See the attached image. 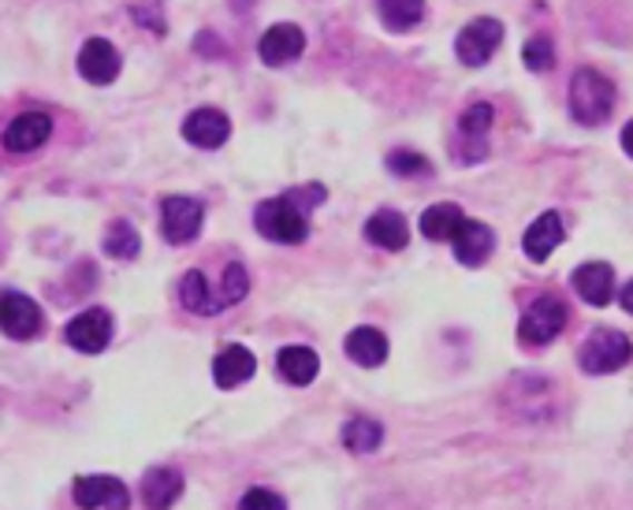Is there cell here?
Masks as SVG:
<instances>
[{
  "label": "cell",
  "mask_w": 633,
  "mask_h": 510,
  "mask_svg": "<svg viewBox=\"0 0 633 510\" xmlns=\"http://www.w3.org/2000/svg\"><path fill=\"white\" fill-rule=\"evenodd\" d=\"M0 332L8 339H19V343L38 339L46 332V313H41V306L34 299H27V294L4 291L0 294Z\"/></svg>",
  "instance_id": "8992f818"
},
{
  "label": "cell",
  "mask_w": 633,
  "mask_h": 510,
  "mask_svg": "<svg viewBox=\"0 0 633 510\" xmlns=\"http://www.w3.org/2000/svg\"><path fill=\"white\" fill-rule=\"evenodd\" d=\"M463 209L455 201H439V206H428L422 212V236L433 239V242H451V236L463 224Z\"/></svg>",
  "instance_id": "603a6c76"
},
{
  "label": "cell",
  "mask_w": 633,
  "mask_h": 510,
  "mask_svg": "<svg viewBox=\"0 0 633 510\" xmlns=\"http://www.w3.org/2000/svg\"><path fill=\"white\" fill-rule=\"evenodd\" d=\"M619 306H622V310H626V313H633V280L619 291Z\"/></svg>",
  "instance_id": "1f68e13d"
},
{
  "label": "cell",
  "mask_w": 633,
  "mask_h": 510,
  "mask_svg": "<svg viewBox=\"0 0 633 510\" xmlns=\"http://www.w3.org/2000/svg\"><path fill=\"white\" fill-rule=\"evenodd\" d=\"M52 120L46 112H19L12 123L4 127V150L8 153H34L49 142Z\"/></svg>",
  "instance_id": "7c38bea8"
},
{
  "label": "cell",
  "mask_w": 633,
  "mask_h": 510,
  "mask_svg": "<svg viewBox=\"0 0 633 510\" xmlns=\"http://www.w3.org/2000/svg\"><path fill=\"white\" fill-rule=\"evenodd\" d=\"M239 507L243 510H284L287 499L276 496V492H268V488H250V492L239 499Z\"/></svg>",
  "instance_id": "4dcf8cb0"
},
{
  "label": "cell",
  "mask_w": 633,
  "mask_h": 510,
  "mask_svg": "<svg viewBox=\"0 0 633 510\" xmlns=\"http://www.w3.org/2000/svg\"><path fill=\"white\" fill-rule=\"evenodd\" d=\"M184 138L198 150H220L231 138V120L220 109H195L184 120Z\"/></svg>",
  "instance_id": "4fadbf2b"
},
{
  "label": "cell",
  "mask_w": 633,
  "mask_h": 510,
  "mask_svg": "<svg viewBox=\"0 0 633 510\" xmlns=\"http://www.w3.org/2000/svg\"><path fill=\"white\" fill-rule=\"evenodd\" d=\"M217 291H220L224 310H228V306H235V302H243L246 291H250V276H246V264H239V261H228V264H224Z\"/></svg>",
  "instance_id": "4316f807"
},
{
  "label": "cell",
  "mask_w": 633,
  "mask_h": 510,
  "mask_svg": "<svg viewBox=\"0 0 633 510\" xmlns=\"http://www.w3.org/2000/svg\"><path fill=\"white\" fill-rule=\"evenodd\" d=\"M254 373H257V358L239 343L224 347L217 354V361H212V380H217V388H224V391L246 384Z\"/></svg>",
  "instance_id": "e0dca14e"
},
{
  "label": "cell",
  "mask_w": 633,
  "mask_h": 510,
  "mask_svg": "<svg viewBox=\"0 0 633 510\" xmlns=\"http://www.w3.org/2000/svg\"><path fill=\"white\" fill-rule=\"evenodd\" d=\"M75 503L86 507V510H127L131 507V492L120 477H109V473H90V477H79L71 488Z\"/></svg>",
  "instance_id": "9c48e42d"
},
{
  "label": "cell",
  "mask_w": 633,
  "mask_h": 510,
  "mask_svg": "<svg viewBox=\"0 0 633 510\" xmlns=\"http://www.w3.org/2000/svg\"><path fill=\"white\" fill-rule=\"evenodd\" d=\"M633 358V343L626 332H619V328H593L582 347H577V366H582V373L589 377H607V373H619V369H626Z\"/></svg>",
  "instance_id": "7a4b0ae2"
},
{
  "label": "cell",
  "mask_w": 633,
  "mask_h": 510,
  "mask_svg": "<svg viewBox=\"0 0 633 510\" xmlns=\"http://www.w3.org/2000/svg\"><path fill=\"white\" fill-rule=\"evenodd\" d=\"M105 253L116 261H135L138 253H142V239H138L135 224H127V220H112L109 231H105Z\"/></svg>",
  "instance_id": "484cf974"
},
{
  "label": "cell",
  "mask_w": 633,
  "mask_h": 510,
  "mask_svg": "<svg viewBox=\"0 0 633 510\" xmlns=\"http://www.w3.org/2000/svg\"><path fill=\"white\" fill-rule=\"evenodd\" d=\"M343 443L354 454H373L384 443V424L373 418H354L343 424Z\"/></svg>",
  "instance_id": "d4e9b609"
},
{
  "label": "cell",
  "mask_w": 633,
  "mask_h": 510,
  "mask_svg": "<svg viewBox=\"0 0 633 510\" xmlns=\"http://www.w3.org/2000/svg\"><path fill=\"white\" fill-rule=\"evenodd\" d=\"M179 294H184L187 310L198 313V317H212V313L224 310L220 291H212V283L206 280V272H201V269H190L184 276V283H179Z\"/></svg>",
  "instance_id": "44dd1931"
},
{
  "label": "cell",
  "mask_w": 633,
  "mask_h": 510,
  "mask_svg": "<svg viewBox=\"0 0 633 510\" xmlns=\"http://www.w3.org/2000/svg\"><path fill=\"white\" fill-rule=\"evenodd\" d=\"M622 150H626L630 157H633V120L622 127Z\"/></svg>",
  "instance_id": "d6a6232c"
},
{
  "label": "cell",
  "mask_w": 633,
  "mask_h": 510,
  "mask_svg": "<svg viewBox=\"0 0 633 510\" xmlns=\"http://www.w3.org/2000/svg\"><path fill=\"white\" fill-rule=\"evenodd\" d=\"M571 283H574V291L582 294V302H589V306H611V299H615V269L604 261L577 264Z\"/></svg>",
  "instance_id": "9a60e30c"
},
{
  "label": "cell",
  "mask_w": 633,
  "mask_h": 510,
  "mask_svg": "<svg viewBox=\"0 0 633 510\" xmlns=\"http://www.w3.org/2000/svg\"><path fill=\"white\" fill-rule=\"evenodd\" d=\"M377 12L384 27L403 34V30H414L425 19V0H377Z\"/></svg>",
  "instance_id": "cb8c5ba5"
},
{
  "label": "cell",
  "mask_w": 633,
  "mask_h": 510,
  "mask_svg": "<svg viewBox=\"0 0 633 510\" xmlns=\"http://www.w3.org/2000/svg\"><path fill=\"white\" fill-rule=\"evenodd\" d=\"M184 496V473L179 470H168V466H160V470H149L142 477V499L149 507H176V499Z\"/></svg>",
  "instance_id": "7402d4cb"
},
{
  "label": "cell",
  "mask_w": 633,
  "mask_h": 510,
  "mask_svg": "<svg viewBox=\"0 0 633 510\" xmlns=\"http://www.w3.org/2000/svg\"><path fill=\"white\" fill-rule=\"evenodd\" d=\"M388 172L392 176H403V179H425L433 176V164H428V157L414 153V150H392L388 153Z\"/></svg>",
  "instance_id": "83f0119b"
},
{
  "label": "cell",
  "mask_w": 633,
  "mask_h": 510,
  "mask_svg": "<svg viewBox=\"0 0 633 510\" xmlns=\"http://www.w3.org/2000/svg\"><path fill=\"white\" fill-rule=\"evenodd\" d=\"M503 46V23L500 19L481 16L474 23H466L455 38V57L466 63V68H485L492 60V52Z\"/></svg>",
  "instance_id": "52a82bcc"
},
{
  "label": "cell",
  "mask_w": 633,
  "mask_h": 510,
  "mask_svg": "<svg viewBox=\"0 0 633 510\" xmlns=\"http://www.w3.org/2000/svg\"><path fill=\"white\" fill-rule=\"evenodd\" d=\"M123 71V57L112 41L105 38H90L86 46L79 49V76L93 87H112Z\"/></svg>",
  "instance_id": "30bf717a"
},
{
  "label": "cell",
  "mask_w": 633,
  "mask_h": 510,
  "mask_svg": "<svg viewBox=\"0 0 633 510\" xmlns=\"http://www.w3.org/2000/svg\"><path fill=\"white\" fill-rule=\"evenodd\" d=\"M362 236H366L373 247H380V250H403L406 242H411V228H406L403 212L377 209V212H373V217L366 220Z\"/></svg>",
  "instance_id": "ac0fdd59"
},
{
  "label": "cell",
  "mask_w": 633,
  "mask_h": 510,
  "mask_svg": "<svg viewBox=\"0 0 633 510\" xmlns=\"http://www.w3.org/2000/svg\"><path fill=\"white\" fill-rule=\"evenodd\" d=\"M201 224H206V206H201L198 198L171 194V198L160 201V236H165L171 247H187V242H195Z\"/></svg>",
  "instance_id": "5b68a950"
},
{
  "label": "cell",
  "mask_w": 633,
  "mask_h": 510,
  "mask_svg": "<svg viewBox=\"0 0 633 510\" xmlns=\"http://www.w3.org/2000/svg\"><path fill=\"white\" fill-rule=\"evenodd\" d=\"M254 228L261 231L265 239L284 242V247H298V242L309 239V217L306 209L295 206L291 194L261 201V206L254 209Z\"/></svg>",
  "instance_id": "3957f363"
},
{
  "label": "cell",
  "mask_w": 633,
  "mask_h": 510,
  "mask_svg": "<svg viewBox=\"0 0 633 510\" xmlns=\"http://www.w3.org/2000/svg\"><path fill=\"white\" fill-rule=\"evenodd\" d=\"M303 49H306V34H303V27H295V23L268 27L261 41H257V57H261L268 68H284V63L298 60Z\"/></svg>",
  "instance_id": "8fae6325"
},
{
  "label": "cell",
  "mask_w": 633,
  "mask_h": 510,
  "mask_svg": "<svg viewBox=\"0 0 633 510\" xmlns=\"http://www.w3.org/2000/svg\"><path fill=\"white\" fill-rule=\"evenodd\" d=\"M615 82L607 76H600L596 68H577L574 79H571V112L577 123L585 127H600L607 120L611 112H615Z\"/></svg>",
  "instance_id": "6da1fadb"
},
{
  "label": "cell",
  "mask_w": 633,
  "mask_h": 510,
  "mask_svg": "<svg viewBox=\"0 0 633 510\" xmlns=\"http://www.w3.org/2000/svg\"><path fill=\"white\" fill-rule=\"evenodd\" d=\"M451 242H455L458 264H466V269H477V264H485L488 253L496 250V236H492V228L481 224V220H463L455 236H451Z\"/></svg>",
  "instance_id": "5bb4252c"
},
{
  "label": "cell",
  "mask_w": 633,
  "mask_h": 510,
  "mask_svg": "<svg viewBox=\"0 0 633 510\" xmlns=\"http://www.w3.org/2000/svg\"><path fill=\"white\" fill-rule=\"evenodd\" d=\"M63 339L79 350V354H101L105 347L112 343V313L101 310V306H90L79 317H71L68 328H63Z\"/></svg>",
  "instance_id": "ba28073f"
},
{
  "label": "cell",
  "mask_w": 633,
  "mask_h": 510,
  "mask_svg": "<svg viewBox=\"0 0 633 510\" xmlns=\"http://www.w3.org/2000/svg\"><path fill=\"white\" fill-rule=\"evenodd\" d=\"M492 123H496V109L485 101L469 104V109L458 116V131H463L466 138H485L492 131Z\"/></svg>",
  "instance_id": "f546056e"
},
{
  "label": "cell",
  "mask_w": 633,
  "mask_h": 510,
  "mask_svg": "<svg viewBox=\"0 0 633 510\" xmlns=\"http://www.w3.org/2000/svg\"><path fill=\"white\" fill-rule=\"evenodd\" d=\"M522 63L530 71H536V76H541V71H552L555 68V46H552V38L548 34H536V38H530L522 46Z\"/></svg>",
  "instance_id": "f1b7e54d"
},
{
  "label": "cell",
  "mask_w": 633,
  "mask_h": 510,
  "mask_svg": "<svg viewBox=\"0 0 633 510\" xmlns=\"http://www.w3.org/2000/svg\"><path fill=\"white\" fill-rule=\"evenodd\" d=\"M343 350H347V358L354 366L377 369L388 361V336H384L380 328H354L347 336V343H343Z\"/></svg>",
  "instance_id": "d6986e66"
},
{
  "label": "cell",
  "mask_w": 633,
  "mask_h": 510,
  "mask_svg": "<svg viewBox=\"0 0 633 510\" xmlns=\"http://www.w3.org/2000/svg\"><path fill=\"white\" fill-rule=\"evenodd\" d=\"M566 321H571V313H566L563 299H555V294H541V299H533L525 306L522 321H518V339L525 347H548L552 339L563 336Z\"/></svg>",
  "instance_id": "277c9868"
},
{
  "label": "cell",
  "mask_w": 633,
  "mask_h": 510,
  "mask_svg": "<svg viewBox=\"0 0 633 510\" xmlns=\"http://www.w3.org/2000/svg\"><path fill=\"white\" fill-rule=\"evenodd\" d=\"M276 369H280L287 384L306 388L314 384L320 373V358L314 354V347H284L280 354H276Z\"/></svg>",
  "instance_id": "ffe728a7"
},
{
  "label": "cell",
  "mask_w": 633,
  "mask_h": 510,
  "mask_svg": "<svg viewBox=\"0 0 633 510\" xmlns=\"http://www.w3.org/2000/svg\"><path fill=\"white\" fill-rule=\"evenodd\" d=\"M563 242V220H560V212H541V217L533 220L530 228H525V236H522V250H525V258L536 261V264H544L555 253V247Z\"/></svg>",
  "instance_id": "2e32d148"
}]
</instances>
